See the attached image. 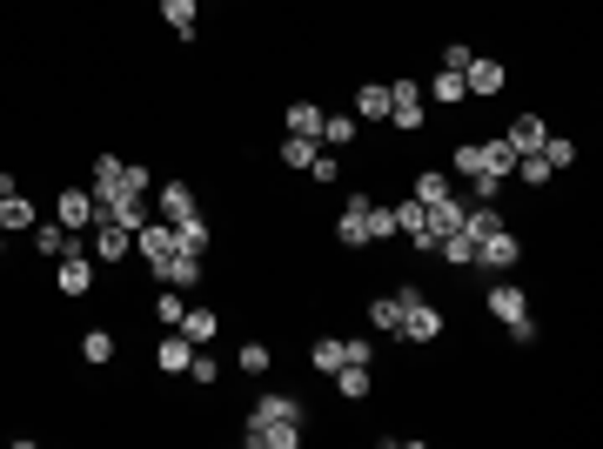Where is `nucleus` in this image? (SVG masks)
<instances>
[{
    "label": "nucleus",
    "mask_w": 603,
    "mask_h": 449,
    "mask_svg": "<svg viewBox=\"0 0 603 449\" xmlns=\"http://www.w3.org/2000/svg\"><path fill=\"white\" fill-rule=\"evenodd\" d=\"M396 295H402V329H396V336H409V342H436V336H443V309L423 302L416 282H402Z\"/></svg>",
    "instance_id": "nucleus-1"
},
{
    "label": "nucleus",
    "mask_w": 603,
    "mask_h": 449,
    "mask_svg": "<svg viewBox=\"0 0 603 449\" xmlns=\"http://www.w3.org/2000/svg\"><path fill=\"white\" fill-rule=\"evenodd\" d=\"M101 222L128 228V235H141V228L155 222V195H141V188H114L108 202H101Z\"/></svg>",
    "instance_id": "nucleus-2"
},
{
    "label": "nucleus",
    "mask_w": 603,
    "mask_h": 449,
    "mask_svg": "<svg viewBox=\"0 0 603 449\" xmlns=\"http://www.w3.org/2000/svg\"><path fill=\"white\" fill-rule=\"evenodd\" d=\"M503 88H510V68H503L496 54H476V61L463 68V94L469 101H496Z\"/></svg>",
    "instance_id": "nucleus-3"
},
{
    "label": "nucleus",
    "mask_w": 603,
    "mask_h": 449,
    "mask_svg": "<svg viewBox=\"0 0 603 449\" xmlns=\"http://www.w3.org/2000/svg\"><path fill=\"white\" fill-rule=\"evenodd\" d=\"M242 443L248 449H295V443H302V423H282V416H248Z\"/></svg>",
    "instance_id": "nucleus-4"
},
{
    "label": "nucleus",
    "mask_w": 603,
    "mask_h": 449,
    "mask_svg": "<svg viewBox=\"0 0 603 449\" xmlns=\"http://www.w3.org/2000/svg\"><path fill=\"white\" fill-rule=\"evenodd\" d=\"M54 289H61L67 302H81V295L94 289V255H88V248H67V255H61V269H54Z\"/></svg>",
    "instance_id": "nucleus-5"
},
{
    "label": "nucleus",
    "mask_w": 603,
    "mask_h": 449,
    "mask_svg": "<svg viewBox=\"0 0 603 449\" xmlns=\"http://www.w3.org/2000/svg\"><path fill=\"white\" fill-rule=\"evenodd\" d=\"M54 222H61L67 235H88V228L101 222V208H94L88 188H61V202H54Z\"/></svg>",
    "instance_id": "nucleus-6"
},
{
    "label": "nucleus",
    "mask_w": 603,
    "mask_h": 449,
    "mask_svg": "<svg viewBox=\"0 0 603 449\" xmlns=\"http://www.w3.org/2000/svg\"><path fill=\"white\" fill-rule=\"evenodd\" d=\"M483 309H490L496 322H503V329H510V322H523V315H530V289H523V282H510V275H503V282H490V295H483Z\"/></svg>",
    "instance_id": "nucleus-7"
},
{
    "label": "nucleus",
    "mask_w": 603,
    "mask_h": 449,
    "mask_svg": "<svg viewBox=\"0 0 603 449\" xmlns=\"http://www.w3.org/2000/svg\"><path fill=\"white\" fill-rule=\"evenodd\" d=\"M389 215H396V235H402L409 248H416V255H429V248H436V242H429V208L416 202V195H402V202L389 208Z\"/></svg>",
    "instance_id": "nucleus-8"
},
{
    "label": "nucleus",
    "mask_w": 603,
    "mask_h": 449,
    "mask_svg": "<svg viewBox=\"0 0 603 449\" xmlns=\"http://www.w3.org/2000/svg\"><path fill=\"white\" fill-rule=\"evenodd\" d=\"M516 262H523V242L510 235V222L490 228V235L476 242V269H516Z\"/></svg>",
    "instance_id": "nucleus-9"
},
{
    "label": "nucleus",
    "mask_w": 603,
    "mask_h": 449,
    "mask_svg": "<svg viewBox=\"0 0 603 449\" xmlns=\"http://www.w3.org/2000/svg\"><path fill=\"white\" fill-rule=\"evenodd\" d=\"M175 248H181V235H175V222H161V215H155L148 228H141V235H134V255H141L148 269H161V262L175 255Z\"/></svg>",
    "instance_id": "nucleus-10"
},
{
    "label": "nucleus",
    "mask_w": 603,
    "mask_h": 449,
    "mask_svg": "<svg viewBox=\"0 0 603 449\" xmlns=\"http://www.w3.org/2000/svg\"><path fill=\"white\" fill-rule=\"evenodd\" d=\"M369 195H349L342 202V215H335V242H349V248H369Z\"/></svg>",
    "instance_id": "nucleus-11"
},
{
    "label": "nucleus",
    "mask_w": 603,
    "mask_h": 449,
    "mask_svg": "<svg viewBox=\"0 0 603 449\" xmlns=\"http://www.w3.org/2000/svg\"><path fill=\"white\" fill-rule=\"evenodd\" d=\"M128 248H134L128 228H114V222H94V228H88V255H94V269H101V262L114 269V262L128 255Z\"/></svg>",
    "instance_id": "nucleus-12"
},
{
    "label": "nucleus",
    "mask_w": 603,
    "mask_h": 449,
    "mask_svg": "<svg viewBox=\"0 0 603 449\" xmlns=\"http://www.w3.org/2000/svg\"><path fill=\"white\" fill-rule=\"evenodd\" d=\"M155 275L168 282V289H195L201 275H208V255H195V248H175V255H168Z\"/></svg>",
    "instance_id": "nucleus-13"
},
{
    "label": "nucleus",
    "mask_w": 603,
    "mask_h": 449,
    "mask_svg": "<svg viewBox=\"0 0 603 449\" xmlns=\"http://www.w3.org/2000/svg\"><path fill=\"white\" fill-rule=\"evenodd\" d=\"M503 141H510V155H536V148L550 141V121H543L536 108H523V114L510 121V135H503Z\"/></svg>",
    "instance_id": "nucleus-14"
},
{
    "label": "nucleus",
    "mask_w": 603,
    "mask_h": 449,
    "mask_svg": "<svg viewBox=\"0 0 603 449\" xmlns=\"http://www.w3.org/2000/svg\"><path fill=\"white\" fill-rule=\"evenodd\" d=\"M155 362L168 369V376H188V362H195V342L181 336V329H161V342H155Z\"/></svg>",
    "instance_id": "nucleus-15"
},
{
    "label": "nucleus",
    "mask_w": 603,
    "mask_h": 449,
    "mask_svg": "<svg viewBox=\"0 0 603 449\" xmlns=\"http://www.w3.org/2000/svg\"><path fill=\"white\" fill-rule=\"evenodd\" d=\"M155 215H161V222H188V215H201V208H195V188H188V181H161Z\"/></svg>",
    "instance_id": "nucleus-16"
},
{
    "label": "nucleus",
    "mask_w": 603,
    "mask_h": 449,
    "mask_svg": "<svg viewBox=\"0 0 603 449\" xmlns=\"http://www.w3.org/2000/svg\"><path fill=\"white\" fill-rule=\"evenodd\" d=\"M248 416H282V423H309V409H302V396H289V389H262Z\"/></svg>",
    "instance_id": "nucleus-17"
},
{
    "label": "nucleus",
    "mask_w": 603,
    "mask_h": 449,
    "mask_svg": "<svg viewBox=\"0 0 603 449\" xmlns=\"http://www.w3.org/2000/svg\"><path fill=\"white\" fill-rule=\"evenodd\" d=\"M34 222H41V215H34V202H27L21 188H14V195H0V235H27Z\"/></svg>",
    "instance_id": "nucleus-18"
},
{
    "label": "nucleus",
    "mask_w": 603,
    "mask_h": 449,
    "mask_svg": "<svg viewBox=\"0 0 603 449\" xmlns=\"http://www.w3.org/2000/svg\"><path fill=\"white\" fill-rule=\"evenodd\" d=\"M409 195H416V202H449V195H456V175H449V168H423V175L409 181Z\"/></svg>",
    "instance_id": "nucleus-19"
},
{
    "label": "nucleus",
    "mask_w": 603,
    "mask_h": 449,
    "mask_svg": "<svg viewBox=\"0 0 603 449\" xmlns=\"http://www.w3.org/2000/svg\"><path fill=\"white\" fill-rule=\"evenodd\" d=\"M121 168H128L121 155H101V161L88 168V195H94V208H101V202L114 195V188H121Z\"/></svg>",
    "instance_id": "nucleus-20"
},
{
    "label": "nucleus",
    "mask_w": 603,
    "mask_h": 449,
    "mask_svg": "<svg viewBox=\"0 0 603 449\" xmlns=\"http://www.w3.org/2000/svg\"><path fill=\"white\" fill-rule=\"evenodd\" d=\"M175 329H181L188 342H195V349H215V336H222V322H215V309H188V315L175 322Z\"/></svg>",
    "instance_id": "nucleus-21"
},
{
    "label": "nucleus",
    "mask_w": 603,
    "mask_h": 449,
    "mask_svg": "<svg viewBox=\"0 0 603 449\" xmlns=\"http://www.w3.org/2000/svg\"><path fill=\"white\" fill-rule=\"evenodd\" d=\"M463 195H449V202H429V242H443V235H456L463 228Z\"/></svg>",
    "instance_id": "nucleus-22"
},
{
    "label": "nucleus",
    "mask_w": 603,
    "mask_h": 449,
    "mask_svg": "<svg viewBox=\"0 0 603 449\" xmlns=\"http://www.w3.org/2000/svg\"><path fill=\"white\" fill-rule=\"evenodd\" d=\"M27 235H34V248H41V255H54V262H61L67 248H81V235H67L61 222H34Z\"/></svg>",
    "instance_id": "nucleus-23"
},
{
    "label": "nucleus",
    "mask_w": 603,
    "mask_h": 449,
    "mask_svg": "<svg viewBox=\"0 0 603 449\" xmlns=\"http://www.w3.org/2000/svg\"><path fill=\"white\" fill-rule=\"evenodd\" d=\"M356 121H389V81H362L356 88Z\"/></svg>",
    "instance_id": "nucleus-24"
},
{
    "label": "nucleus",
    "mask_w": 603,
    "mask_h": 449,
    "mask_svg": "<svg viewBox=\"0 0 603 449\" xmlns=\"http://www.w3.org/2000/svg\"><path fill=\"white\" fill-rule=\"evenodd\" d=\"M476 155H483V175H496V181L516 175V155H510V141H503V135H496V141H476Z\"/></svg>",
    "instance_id": "nucleus-25"
},
{
    "label": "nucleus",
    "mask_w": 603,
    "mask_h": 449,
    "mask_svg": "<svg viewBox=\"0 0 603 449\" xmlns=\"http://www.w3.org/2000/svg\"><path fill=\"white\" fill-rule=\"evenodd\" d=\"M322 114H329V108H315V101H289V114H282V121H289V135L322 141Z\"/></svg>",
    "instance_id": "nucleus-26"
},
{
    "label": "nucleus",
    "mask_w": 603,
    "mask_h": 449,
    "mask_svg": "<svg viewBox=\"0 0 603 449\" xmlns=\"http://www.w3.org/2000/svg\"><path fill=\"white\" fill-rule=\"evenodd\" d=\"M335 389H342L349 403H362V396L376 389V376H369V362H342V369H335Z\"/></svg>",
    "instance_id": "nucleus-27"
},
{
    "label": "nucleus",
    "mask_w": 603,
    "mask_h": 449,
    "mask_svg": "<svg viewBox=\"0 0 603 449\" xmlns=\"http://www.w3.org/2000/svg\"><path fill=\"white\" fill-rule=\"evenodd\" d=\"M429 255H443V262H449V269H476V242H469V235H463V228H456V235H443V242H436V248H429Z\"/></svg>",
    "instance_id": "nucleus-28"
},
{
    "label": "nucleus",
    "mask_w": 603,
    "mask_h": 449,
    "mask_svg": "<svg viewBox=\"0 0 603 449\" xmlns=\"http://www.w3.org/2000/svg\"><path fill=\"white\" fill-rule=\"evenodd\" d=\"M369 322H376V336H396V329H402V295L396 289L376 295V302H369Z\"/></svg>",
    "instance_id": "nucleus-29"
},
{
    "label": "nucleus",
    "mask_w": 603,
    "mask_h": 449,
    "mask_svg": "<svg viewBox=\"0 0 603 449\" xmlns=\"http://www.w3.org/2000/svg\"><path fill=\"white\" fill-rule=\"evenodd\" d=\"M356 114H322V148H335V155H342V148H349V141H356Z\"/></svg>",
    "instance_id": "nucleus-30"
},
{
    "label": "nucleus",
    "mask_w": 603,
    "mask_h": 449,
    "mask_svg": "<svg viewBox=\"0 0 603 449\" xmlns=\"http://www.w3.org/2000/svg\"><path fill=\"white\" fill-rule=\"evenodd\" d=\"M161 21L175 27L181 41H195V21H201V7H195V0H161Z\"/></svg>",
    "instance_id": "nucleus-31"
},
{
    "label": "nucleus",
    "mask_w": 603,
    "mask_h": 449,
    "mask_svg": "<svg viewBox=\"0 0 603 449\" xmlns=\"http://www.w3.org/2000/svg\"><path fill=\"white\" fill-rule=\"evenodd\" d=\"M309 369L315 376H335V369H342V336H315L309 342Z\"/></svg>",
    "instance_id": "nucleus-32"
},
{
    "label": "nucleus",
    "mask_w": 603,
    "mask_h": 449,
    "mask_svg": "<svg viewBox=\"0 0 603 449\" xmlns=\"http://www.w3.org/2000/svg\"><path fill=\"white\" fill-rule=\"evenodd\" d=\"M275 155L289 161V168H302V175H309V161L322 155V141H309V135H282V148H275Z\"/></svg>",
    "instance_id": "nucleus-33"
},
{
    "label": "nucleus",
    "mask_w": 603,
    "mask_h": 449,
    "mask_svg": "<svg viewBox=\"0 0 603 449\" xmlns=\"http://www.w3.org/2000/svg\"><path fill=\"white\" fill-rule=\"evenodd\" d=\"M181 315H188V289H168V282H161V295H155V322H161V329H175Z\"/></svg>",
    "instance_id": "nucleus-34"
},
{
    "label": "nucleus",
    "mask_w": 603,
    "mask_h": 449,
    "mask_svg": "<svg viewBox=\"0 0 603 449\" xmlns=\"http://www.w3.org/2000/svg\"><path fill=\"white\" fill-rule=\"evenodd\" d=\"M175 235H181V248H195V255H208V248H215V228L201 222V215H188V222H175Z\"/></svg>",
    "instance_id": "nucleus-35"
},
{
    "label": "nucleus",
    "mask_w": 603,
    "mask_h": 449,
    "mask_svg": "<svg viewBox=\"0 0 603 449\" xmlns=\"http://www.w3.org/2000/svg\"><path fill=\"white\" fill-rule=\"evenodd\" d=\"M536 155L550 161V175H557V168H570V161H577V141H570V135H550L543 148H536Z\"/></svg>",
    "instance_id": "nucleus-36"
},
{
    "label": "nucleus",
    "mask_w": 603,
    "mask_h": 449,
    "mask_svg": "<svg viewBox=\"0 0 603 449\" xmlns=\"http://www.w3.org/2000/svg\"><path fill=\"white\" fill-rule=\"evenodd\" d=\"M429 94H436L443 108H456V101H469V94H463V74H449V68H436V81H429Z\"/></svg>",
    "instance_id": "nucleus-37"
},
{
    "label": "nucleus",
    "mask_w": 603,
    "mask_h": 449,
    "mask_svg": "<svg viewBox=\"0 0 603 449\" xmlns=\"http://www.w3.org/2000/svg\"><path fill=\"white\" fill-rule=\"evenodd\" d=\"M449 175H456V181H476V175H483V155H476V141H463V148L449 155Z\"/></svg>",
    "instance_id": "nucleus-38"
},
{
    "label": "nucleus",
    "mask_w": 603,
    "mask_h": 449,
    "mask_svg": "<svg viewBox=\"0 0 603 449\" xmlns=\"http://www.w3.org/2000/svg\"><path fill=\"white\" fill-rule=\"evenodd\" d=\"M516 181H523V188H543V181H550V161L543 155H516Z\"/></svg>",
    "instance_id": "nucleus-39"
},
{
    "label": "nucleus",
    "mask_w": 603,
    "mask_h": 449,
    "mask_svg": "<svg viewBox=\"0 0 603 449\" xmlns=\"http://www.w3.org/2000/svg\"><path fill=\"white\" fill-rule=\"evenodd\" d=\"M81 356L88 362H114V336L108 329H88V336H81Z\"/></svg>",
    "instance_id": "nucleus-40"
},
{
    "label": "nucleus",
    "mask_w": 603,
    "mask_h": 449,
    "mask_svg": "<svg viewBox=\"0 0 603 449\" xmlns=\"http://www.w3.org/2000/svg\"><path fill=\"white\" fill-rule=\"evenodd\" d=\"M469 61H476V47H463V41H449L443 54H436V68H449V74H463Z\"/></svg>",
    "instance_id": "nucleus-41"
},
{
    "label": "nucleus",
    "mask_w": 603,
    "mask_h": 449,
    "mask_svg": "<svg viewBox=\"0 0 603 449\" xmlns=\"http://www.w3.org/2000/svg\"><path fill=\"white\" fill-rule=\"evenodd\" d=\"M222 376V362H215V349H195V362H188V382H215Z\"/></svg>",
    "instance_id": "nucleus-42"
},
{
    "label": "nucleus",
    "mask_w": 603,
    "mask_h": 449,
    "mask_svg": "<svg viewBox=\"0 0 603 449\" xmlns=\"http://www.w3.org/2000/svg\"><path fill=\"white\" fill-rule=\"evenodd\" d=\"M389 121H396L402 135H416V128L429 121V108H423V101H416V108H389Z\"/></svg>",
    "instance_id": "nucleus-43"
},
{
    "label": "nucleus",
    "mask_w": 603,
    "mask_h": 449,
    "mask_svg": "<svg viewBox=\"0 0 603 449\" xmlns=\"http://www.w3.org/2000/svg\"><path fill=\"white\" fill-rule=\"evenodd\" d=\"M416 101H423L416 81H389V108H416Z\"/></svg>",
    "instance_id": "nucleus-44"
},
{
    "label": "nucleus",
    "mask_w": 603,
    "mask_h": 449,
    "mask_svg": "<svg viewBox=\"0 0 603 449\" xmlns=\"http://www.w3.org/2000/svg\"><path fill=\"white\" fill-rule=\"evenodd\" d=\"M396 235V215L389 208H369V242H389Z\"/></svg>",
    "instance_id": "nucleus-45"
},
{
    "label": "nucleus",
    "mask_w": 603,
    "mask_h": 449,
    "mask_svg": "<svg viewBox=\"0 0 603 449\" xmlns=\"http://www.w3.org/2000/svg\"><path fill=\"white\" fill-rule=\"evenodd\" d=\"M309 175H315V181H335V175H342V161H335V148H322V155L309 161Z\"/></svg>",
    "instance_id": "nucleus-46"
},
{
    "label": "nucleus",
    "mask_w": 603,
    "mask_h": 449,
    "mask_svg": "<svg viewBox=\"0 0 603 449\" xmlns=\"http://www.w3.org/2000/svg\"><path fill=\"white\" fill-rule=\"evenodd\" d=\"M242 369H248V376H262V369H268V349H262V342H242Z\"/></svg>",
    "instance_id": "nucleus-47"
},
{
    "label": "nucleus",
    "mask_w": 603,
    "mask_h": 449,
    "mask_svg": "<svg viewBox=\"0 0 603 449\" xmlns=\"http://www.w3.org/2000/svg\"><path fill=\"white\" fill-rule=\"evenodd\" d=\"M376 349H369V336H342V362H369Z\"/></svg>",
    "instance_id": "nucleus-48"
},
{
    "label": "nucleus",
    "mask_w": 603,
    "mask_h": 449,
    "mask_svg": "<svg viewBox=\"0 0 603 449\" xmlns=\"http://www.w3.org/2000/svg\"><path fill=\"white\" fill-rule=\"evenodd\" d=\"M510 342H536V309L523 315V322H510Z\"/></svg>",
    "instance_id": "nucleus-49"
}]
</instances>
